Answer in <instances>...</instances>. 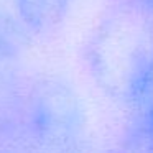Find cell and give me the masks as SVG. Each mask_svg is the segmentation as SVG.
<instances>
[{"label": "cell", "mask_w": 153, "mask_h": 153, "mask_svg": "<svg viewBox=\"0 0 153 153\" xmlns=\"http://www.w3.org/2000/svg\"><path fill=\"white\" fill-rule=\"evenodd\" d=\"M20 128L18 138L38 152H61L71 146L82 128L76 92L58 79L38 82L27 97Z\"/></svg>", "instance_id": "6da1fadb"}, {"label": "cell", "mask_w": 153, "mask_h": 153, "mask_svg": "<svg viewBox=\"0 0 153 153\" xmlns=\"http://www.w3.org/2000/svg\"><path fill=\"white\" fill-rule=\"evenodd\" d=\"M123 97L133 115L132 125L153 128V45L143 41L127 61Z\"/></svg>", "instance_id": "7a4b0ae2"}, {"label": "cell", "mask_w": 153, "mask_h": 153, "mask_svg": "<svg viewBox=\"0 0 153 153\" xmlns=\"http://www.w3.org/2000/svg\"><path fill=\"white\" fill-rule=\"evenodd\" d=\"M73 0H13L22 28L31 36L53 35L66 22Z\"/></svg>", "instance_id": "3957f363"}, {"label": "cell", "mask_w": 153, "mask_h": 153, "mask_svg": "<svg viewBox=\"0 0 153 153\" xmlns=\"http://www.w3.org/2000/svg\"><path fill=\"white\" fill-rule=\"evenodd\" d=\"M133 8L145 17H153V0H133Z\"/></svg>", "instance_id": "277c9868"}]
</instances>
